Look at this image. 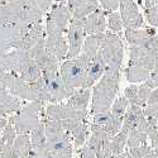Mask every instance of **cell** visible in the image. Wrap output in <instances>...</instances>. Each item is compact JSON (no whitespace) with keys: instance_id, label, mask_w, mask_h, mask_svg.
I'll return each mask as SVG.
<instances>
[{"instance_id":"cell-1","label":"cell","mask_w":158,"mask_h":158,"mask_svg":"<svg viewBox=\"0 0 158 158\" xmlns=\"http://www.w3.org/2000/svg\"><path fill=\"white\" fill-rule=\"evenodd\" d=\"M44 13L28 0H11L0 4V25H31L42 23Z\"/></svg>"},{"instance_id":"cell-2","label":"cell","mask_w":158,"mask_h":158,"mask_svg":"<svg viewBox=\"0 0 158 158\" xmlns=\"http://www.w3.org/2000/svg\"><path fill=\"white\" fill-rule=\"evenodd\" d=\"M120 82V71L105 69L104 75L95 85L93 90V102H91V113L98 114L110 110L111 105L118 94Z\"/></svg>"},{"instance_id":"cell-3","label":"cell","mask_w":158,"mask_h":158,"mask_svg":"<svg viewBox=\"0 0 158 158\" xmlns=\"http://www.w3.org/2000/svg\"><path fill=\"white\" fill-rule=\"evenodd\" d=\"M44 123L46 148L52 158H72L73 144L70 133H67L58 122L42 119Z\"/></svg>"},{"instance_id":"cell-4","label":"cell","mask_w":158,"mask_h":158,"mask_svg":"<svg viewBox=\"0 0 158 158\" xmlns=\"http://www.w3.org/2000/svg\"><path fill=\"white\" fill-rule=\"evenodd\" d=\"M91 60L80 53L71 60H64L60 66V76L63 82L72 90L89 89L87 87V67Z\"/></svg>"},{"instance_id":"cell-5","label":"cell","mask_w":158,"mask_h":158,"mask_svg":"<svg viewBox=\"0 0 158 158\" xmlns=\"http://www.w3.org/2000/svg\"><path fill=\"white\" fill-rule=\"evenodd\" d=\"M42 111L43 104L31 101L13 114L8 119V123L14 127L17 134H29L41 123Z\"/></svg>"},{"instance_id":"cell-6","label":"cell","mask_w":158,"mask_h":158,"mask_svg":"<svg viewBox=\"0 0 158 158\" xmlns=\"http://www.w3.org/2000/svg\"><path fill=\"white\" fill-rule=\"evenodd\" d=\"M100 55L109 70H122L124 60V44L120 37L113 32H104Z\"/></svg>"},{"instance_id":"cell-7","label":"cell","mask_w":158,"mask_h":158,"mask_svg":"<svg viewBox=\"0 0 158 158\" xmlns=\"http://www.w3.org/2000/svg\"><path fill=\"white\" fill-rule=\"evenodd\" d=\"M158 57V35L149 39L146 46H130L129 66H138L152 72L156 58Z\"/></svg>"},{"instance_id":"cell-8","label":"cell","mask_w":158,"mask_h":158,"mask_svg":"<svg viewBox=\"0 0 158 158\" xmlns=\"http://www.w3.org/2000/svg\"><path fill=\"white\" fill-rule=\"evenodd\" d=\"M44 29H46V39H44L46 49L51 55H53L58 61L66 60L69 52V44L63 35V32L49 19H46Z\"/></svg>"},{"instance_id":"cell-9","label":"cell","mask_w":158,"mask_h":158,"mask_svg":"<svg viewBox=\"0 0 158 158\" xmlns=\"http://www.w3.org/2000/svg\"><path fill=\"white\" fill-rule=\"evenodd\" d=\"M42 77H43L44 82H46V86H47L52 104H60L63 100H67L75 93V90L70 89L63 82L58 71L42 73Z\"/></svg>"},{"instance_id":"cell-10","label":"cell","mask_w":158,"mask_h":158,"mask_svg":"<svg viewBox=\"0 0 158 158\" xmlns=\"http://www.w3.org/2000/svg\"><path fill=\"white\" fill-rule=\"evenodd\" d=\"M41 119L52 120V122L75 119V120L85 122L87 119V111L75 110L67 104H49L46 108V110L42 111Z\"/></svg>"},{"instance_id":"cell-11","label":"cell","mask_w":158,"mask_h":158,"mask_svg":"<svg viewBox=\"0 0 158 158\" xmlns=\"http://www.w3.org/2000/svg\"><path fill=\"white\" fill-rule=\"evenodd\" d=\"M29 25H0V55L17 49Z\"/></svg>"},{"instance_id":"cell-12","label":"cell","mask_w":158,"mask_h":158,"mask_svg":"<svg viewBox=\"0 0 158 158\" xmlns=\"http://www.w3.org/2000/svg\"><path fill=\"white\" fill-rule=\"evenodd\" d=\"M44 38H42L32 49H29V55L35 61L37 66L39 67L42 73L46 72H56L60 70V61L53 56L51 55L49 52L46 49V44H44Z\"/></svg>"},{"instance_id":"cell-13","label":"cell","mask_w":158,"mask_h":158,"mask_svg":"<svg viewBox=\"0 0 158 158\" xmlns=\"http://www.w3.org/2000/svg\"><path fill=\"white\" fill-rule=\"evenodd\" d=\"M0 85L5 87L13 96L23 100L29 99V84L25 82L17 73L0 69Z\"/></svg>"},{"instance_id":"cell-14","label":"cell","mask_w":158,"mask_h":158,"mask_svg":"<svg viewBox=\"0 0 158 158\" xmlns=\"http://www.w3.org/2000/svg\"><path fill=\"white\" fill-rule=\"evenodd\" d=\"M85 32L82 27V20L71 19L69 29H67V44H69V52L66 60H71L77 57L81 53L84 41H85Z\"/></svg>"},{"instance_id":"cell-15","label":"cell","mask_w":158,"mask_h":158,"mask_svg":"<svg viewBox=\"0 0 158 158\" xmlns=\"http://www.w3.org/2000/svg\"><path fill=\"white\" fill-rule=\"evenodd\" d=\"M119 8L123 25L127 29H139L143 27L144 19L134 0H119Z\"/></svg>"},{"instance_id":"cell-16","label":"cell","mask_w":158,"mask_h":158,"mask_svg":"<svg viewBox=\"0 0 158 158\" xmlns=\"http://www.w3.org/2000/svg\"><path fill=\"white\" fill-rule=\"evenodd\" d=\"M82 27L85 34H99L106 29V13L102 9H96L85 19H82Z\"/></svg>"},{"instance_id":"cell-17","label":"cell","mask_w":158,"mask_h":158,"mask_svg":"<svg viewBox=\"0 0 158 158\" xmlns=\"http://www.w3.org/2000/svg\"><path fill=\"white\" fill-rule=\"evenodd\" d=\"M72 19L82 20L89 14L99 9V2L98 0H69L67 5Z\"/></svg>"},{"instance_id":"cell-18","label":"cell","mask_w":158,"mask_h":158,"mask_svg":"<svg viewBox=\"0 0 158 158\" xmlns=\"http://www.w3.org/2000/svg\"><path fill=\"white\" fill-rule=\"evenodd\" d=\"M51 8L52 9L49 11V14L47 15V19L53 22L63 33H66L69 29L70 22L72 19V15H71L67 5H64L63 3H60L57 5H52Z\"/></svg>"},{"instance_id":"cell-19","label":"cell","mask_w":158,"mask_h":158,"mask_svg":"<svg viewBox=\"0 0 158 158\" xmlns=\"http://www.w3.org/2000/svg\"><path fill=\"white\" fill-rule=\"evenodd\" d=\"M44 37H46V29H44L42 23L31 24L27 33H25L24 37L22 38V41H20V43H19L17 49L29 51Z\"/></svg>"},{"instance_id":"cell-20","label":"cell","mask_w":158,"mask_h":158,"mask_svg":"<svg viewBox=\"0 0 158 158\" xmlns=\"http://www.w3.org/2000/svg\"><path fill=\"white\" fill-rule=\"evenodd\" d=\"M18 75L28 84H32V82L37 81L38 78L42 76L41 70H39V67L37 66L35 61L31 57L29 52H27V55L23 57V60L20 62V66H19Z\"/></svg>"},{"instance_id":"cell-21","label":"cell","mask_w":158,"mask_h":158,"mask_svg":"<svg viewBox=\"0 0 158 158\" xmlns=\"http://www.w3.org/2000/svg\"><path fill=\"white\" fill-rule=\"evenodd\" d=\"M156 35V29L143 28V29H127L125 28V39L130 46H146L149 39Z\"/></svg>"},{"instance_id":"cell-22","label":"cell","mask_w":158,"mask_h":158,"mask_svg":"<svg viewBox=\"0 0 158 158\" xmlns=\"http://www.w3.org/2000/svg\"><path fill=\"white\" fill-rule=\"evenodd\" d=\"M105 69H106V64H105L100 52L91 60L89 67H87V87L90 89L91 86H94V84L96 81H99L101 76L105 72Z\"/></svg>"},{"instance_id":"cell-23","label":"cell","mask_w":158,"mask_h":158,"mask_svg":"<svg viewBox=\"0 0 158 158\" xmlns=\"http://www.w3.org/2000/svg\"><path fill=\"white\" fill-rule=\"evenodd\" d=\"M31 101H38L41 104L51 102V98L48 94V90L46 86V82L43 80V77L41 76L37 81L29 84V99Z\"/></svg>"},{"instance_id":"cell-24","label":"cell","mask_w":158,"mask_h":158,"mask_svg":"<svg viewBox=\"0 0 158 158\" xmlns=\"http://www.w3.org/2000/svg\"><path fill=\"white\" fill-rule=\"evenodd\" d=\"M90 98H91L90 89H78V90H75V93L67 99V105H70L75 110L87 111Z\"/></svg>"},{"instance_id":"cell-25","label":"cell","mask_w":158,"mask_h":158,"mask_svg":"<svg viewBox=\"0 0 158 158\" xmlns=\"http://www.w3.org/2000/svg\"><path fill=\"white\" fill-rule=\"evenodd\" d=\"M20 100L15 96H13L9 91L0 85V109L6 115L14 114L20 109Z\"/></svg>"},{"instance_id":"cell-26","label":"cell","mask_w":158,"mask_h":158,"mask_svg":"<svg viewBox=\"0 0 158 158\" xmlns=\"http://www.w3.org/2000/svg\"><path fill=\"white\" fill-rule=\"evenodd\" d=\"M144 116L146 115H144L143 108L137 106V105H130V106L128 108V110H127V113H125V115H124L122 129L127 130L129 133V130L135 128Z\"/></svg>"},{"instance_id":"cell-27","label":"cell","mask_w":158,"mask_h":158,"mask_svg":"<svg viewBox=\"0 0 158 158\" xmlns=\"http://www.w3.org/2000/svg\"><path fill=\"white\" fill-rule=\"evenodd\" d=\"M102 35H104V33L87 35L85 38V41H84L81 53L87 56L90 60H93L100 52V47H101V42H102Z\"/></svg>"},{"instance_id":"cell-28","label":"cell","mask_w":158,"mask_h":158,"mask_svg":"<svg viewBox=\"0 0 158 158\" xmlns=\"http://www.w3.org/2000/svg\"><path fill=\"white\" fill-rule=\"evenodd\" d=\"M89 124L87 122H80L71 131H70V135L71 139L73 140V147L75 148H80L81 146H84L85 142L87 140L89 137Z\"/></svg>"},{"instance_id":"cell-29","label":"cell","mask_w":158,"mask_h":158,"mask_svg":"<svg viewBox=\"0 0 158 158\" xmlns=\"http://www.w3.org/2000/svg\"><path fill=\"white\" fill-rule=\"evenodd\" d=\"M13 149L19 158H27L32 151L31 138L28 134H18L13 143Z\"/></svg>"},{"instance_id":"cell-30","label":"cell","mask_w":158,"mask_h":158,"mask_svg":"<svg viewBox=\"0 0 158 158\" xmlns=\"http://www.w3.org/2000/svg\"><path fill=\"white\" fill-rule=\"evenodd\" d=\"M127 138H128V131L124 129H120V131L114 137H111L109 142V151L113 156H118L124 152V148L127 146Z\"/></svg>"},{"instance_id":"cell-31","label":"cell","mask_w":158,"mask_h":158,"mask_svg":"<svg viewBox=\"0 0 158 158\" xmlns=\"http://www.w3.org/2000/svg\"><path fill=\"white\" fill-rule=\"evenodd\" d=\"M149 73L151 72L148 70L138 67V66H128V69L125 70V78H127V81L131 84H139V82L146 81Z\"/></svg>"},{"instance_id":"cell-32","label":"cell","mask_w":158,"mask_h":158,"mask_svg":"<svg viewBox=\"0 0 158 158\" xmlns=\"http://www.w3.org/2000/svg\"><path fill=\"white\" fill-rule=\"evenodd\" d=\"M147 134L146 131L139 129V128H133L131 130H129L128 133V138H127V146L129 148H134L142 144H146L147 142Z\"/></svg>"},{"instance_id":"cell-33","label":"cell","mask_w":158,"mask_h":158,"mask_svg":"<svg viewBox=\"0 0 158 158\" xmlns=\"http://www.w3.org/2000/svg\"><path fill=\"white\" fill-rule=\"evenodd\" d=\"M123 119H124L123 115L113 114V113L110 111L109 119L106 120V123L104 124V129L106 130V133H108L110 137H114L115 134H118V133L120 131L122 125H123Z\"/></svg>"},{"instance_id":"cell-34","label":"cell","mask_w":158,"mask_h":158,"mask_svg":"<svg viewBox=\"0 0 158 158\" xmlns=\"http://www.w3.org/2000/svg\"><path fill=\"white\" fill-rule=\"evenodd\" d=\"M31 144L32 148H39L46 146V133H44V123L41 119L39 123L32 131H31Z\"/></svg>"},{"instance_id":"cell-35","label":"cell","mask_w":158,"mask_h":158,"mask_svg":"<svg viewBox=\"0 0 158 158\" xmlns=\"http://www.w3.org/2000/svg\"><path fill=\"white\" fill-rule=\"evenodd\" d=\"M106 18H108L106 25H109L110 31H111L113 33H116L118 35H119V33L122 32V29H123V27H124L120 14H119L118 11H111V13H109V14H108Z\"/></svg>"},{"instance_id":"cell-36","label":"cell","mask_w":158,"mask_h":158,"mask_svg":"<svg viewBox=\"0 0 158 158\" xmlns=\"http://www.w3.org/2000/svg\"><path fill=\"white\" fill-rule=\"evenodd\" d=\"M124 98L128 100L129 105H137V106H142V102L139 100V96H138V86L134 84L131 86H128L125 90H124Z\"/></svg>"},{"instance_id":"cell-37","label":"cell","mask_w":158,"mask_h":158,"mask_svg":"<svg viewBox=\"0 0 158 158\" xmlns=\"http://www.w3.org/2000/svg\"><path fill=\"white\" fill-rule=\"evenodd\" d=\"M17 137V131L14 129L11 124H6L2 131V137H0V143H4V144H9V146H13L14 143V139Z\"/></svg>"},{"instance_id":"cell-38","label":"cell","mask_w":158,"mask_h":158,"mask_svg":"<svg viewBox=\"0 0 158 158\" xmlns=\"http://www.w3.org/2000/svg\"><path fill=\"white\" fill-rule=\"evenodd\" d=\"M128 108H129L128 100L124 96H120V98H118L116 100H114L111 108H110V111L113 114H118V115H123L124 116L127 110H128Z\"/></svg>"},{"instance_id":"cell-39","label":"cell","mask_w":158,"mask_h":158,"mask_svg":"<svg viewBox=\"0 0 158 158\" xmlns=\"http://www.w3.org/2000/svg\"><path fill=\"white\" fill-rule=\"evenodd\" d=\"M153 149L151 146L148 144H142V146H138V147H134V148H129L128 153L131 156V158H143L146 157L148 153H151Z\"/></svg>"},{"instance_id":"cell-40","label":"cell","mask_w":158,"mask_h":158,"mask_svg":"<svg viewBox=\"0 0 158 158\" xmlns=\"http://www.w3.org/2000/svg\"><path fill=\"white\" fill-rule=\"evenodd\" d=\"M147 87L154 90V89H158V57L156 58V62H154V67L152 70V72L149 73L148 78L144 82Z\"/></svg>"},{"instance_id":"cell-41","label":"cell","mask_w":158,"mask_h":158,"mask_svg":"<svg viewBox=\"0 0 158 158\" xmlns=\"http://www.w3.org/2000/svg\"><path fill=\"white\" fill-rule=\"evenodd\" d=\"M144 14H146L147 22L152 25V27H158V5L146 8L144 9Z\"/></svg>"},{"instance_id":"cell-42","label":"cell","mask_w":158,"mask_h":158,"mask_svg":"<svg viewBox=\"0 0 158 158\" xmlns=\"http://www.w3.org/2000/svg\"><path fill=\"white\" fill-rule=\"evenodd\" d=\"M27 158H52V156L44 146V147H39V148H32V151Z\"/></svg>"},{"instance_id":"cell-43","label":"cell","mask_w":158,"mask_h":158,"mask_svg":"<svg viewBox=\"0 0 158 158\" xmlns=\"http://www.w3.org/2000/svg\"><path fill=\"white\" fill-rule=\"evenodd\" d=\"M151 93H152V89L147 87L144 84L140 85V86H138V96H139V100L142 102V106H146L147 100L149 99Z\"/></svg>"},{"instance_id":"cell-44","label":"cell","mask_w":158,"mask_h":158,"mask_svg":"<svg viewBox=\"0 0 158 158\" xmlns=\"http://www.w3.org/2000/svg\"><path fill=\"white\" fill-rule=\"evenodd\" d=\"M28 2L33 6L39 9L42 13H44V14L49 10V8L52 6V0H28Z\"/></svg>"},{"instance_id":"cell-45","label":"cell","mask_w":158,"mask_h":158,"mask_svg":"<svg viewBox=\"0 0 158 158\" xmlns=\"http://www.w3.org/2000/svg\"><path fill=\"white\" fill-rule=\"evenodd\" d=\"M100 4L105 13H111L119 8V0H100Z\"/></svg>"},{"instance_id":"cell-46","label":"cell","mask_w":158,"mask_h":158,"mask_svg":"<svg viewBox=\"0 0 158 158\" xmlns=\"http://www.w3.org/2000/svg\"><path fill=\"white\" fill-rule=\"evenodd\" d=\"M109 116H110V110L104 111V113L94 114V118H93V124H96V125H101V127H104V124L106 123V120L109 119Z\"/></svg>"},{"instance_id":"cell-47","label":"cell","mask_w":158,"mask_h":158,"mask_svg":"<svg viewBox=\"0 0 158 158\" xmlns=\"http://www.w3.org/2000/svg\"><path fill=\"white\" fill-rule=\"evenodd\" d=\"M80 158H96V154L89 146L85 144L80 151Z\"/></svg>"},{"instance_id":"cell-48","label":"cell","mask_w":158,"mask_h":158,"mask_svg":"<svg viewBox=\"0 0 158 158\" xmlns=\"http://www.w3.org/2000/svg\"><path fill=\"white\" fill-rule=\"evenodd\" d=\"M153 5H158V0H144V6L151 8Z\"/></svg>"},{"instance_id":"cell-49","label":"cell","mask_w":158,"mask_h":158,"mask_svg":"<svg viewBox=\"0 0 158 158\" xmlns=\"http://www.w3.org/2000/svg\"><path fill=\"white\" fill-rule=\"evenodd\" d=\"M8 124V119L6 118H2L0 116V137H2V131L4 129V127Z\"/></svg>"},{"instance_id":"cell-50","label":"cell","mask_w":158,"mask_h":158,"mask_svg":"<svg viewBox=\"0 0 158 158\" xmlns=\"http://www.w3.org/2000/svg\"><path fill=\"white\" fill-rule=\"evenodd\" d=\"M151 147H152V149H153L154 152H157V153H158V137L152 142V146H151Z\"/></svg>"},{"instance_id":"cell-51","label":"cell","mask_w":158,"mask_h":158,"mask_svg":"<svg viewBox=\"0 0 158 158\" xmlns=\"http://www.w3.org/2000/svg\"><path fill=\"white\" fill-rule=\"evenodd\" d=\"M114 158H131V156H130L128 152H123V153H120V154L115 156Z\"/></svg>"},{"instance_id":"cell-52","label":"cell","mask_w":158,"mask_h":158,"mask_svg":"<svg viewBox=\"0 0 158 158\" xmlns=\"http://www.w3.org/2000/svg\"><path fill=\"white\" fill-rule=\"evenodd\" d=\"M143 158H158V153L154 152V151H152L151 153H148L146 157H143Z\"/></svg>"},{"instance_id":"cell-53","label":"cell","mask_w":158,"mask_h":158,"mask_svg":"<svg viewBox=\"0 0 158 158\" xmlns=\"http://www.w3.org/2000/svg\"><path fill=\"white\" fill-rule=\"evenodd\" d=\"M8 2H11V0H0V4H4V3H8Z\"/></svg>"},{"instance_id":"cell-54","label":"cell","mask_w":158,"mask_h":158,"mask_svg":"<svg viewBox=\"0 0 158 158\" xmlns=\"http://www.w3.org/2000/svg\"><path fill=\"white\" fill-rule=\"evenodd\" d=\"M55 2H57V3H64L66 0H55Z\"/></svg>"},{"instance_id":"cell-55","label":"cell","mask_w":158,"mask_h":158,"mask_svg":"<svg viewBox=\"0 0 158 158\" xmlns=\"http://www.w3.org/2000/svg\"><path fill=\"white\" fill-rule=\"evenodd\" d=\"M157 127H158V119H157Z\"/></svg>"}]
</instances>
